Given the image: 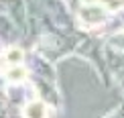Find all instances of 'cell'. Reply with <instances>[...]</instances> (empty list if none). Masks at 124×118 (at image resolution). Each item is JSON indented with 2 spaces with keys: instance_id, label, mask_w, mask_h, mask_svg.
Returning a JSON list of instances; mask_svg holds the SVG:
<instances>
[{
  "instance_id": "6da1fadb",
  "label": "cell",
  "mask_w": 124,
  "mask_h": 118,
  "mask_svg": "<svg viewBox=\"0 0 124 118\" xmlns=\"http://www.w3.org/2000/svg\"><path fill=\"white\" fill-rule=\"evenodd\" d=\"M108 14L102 6H84L79 10V20L87 27H98V24L106 23Z\"/></svg>"
},
{
  "instance_id": "7a4b0ae2",
  "label": "cell",
  "mask_w": 124,
  "mask_h": 118,
  "mask_svg": "<svg viewBox=\"0 0 124 118\" xmlns=\"http://www.w3.org/2000/svg\"><path fill=\"white\" fill-rule=\"evenodd\" d=\"M47 116H49V110L45 106V102H41V100L29 102L23 110V118H47Z\"/></svg>"
},
{
  "instance_id": "277c9868",
  "label": "cell",
  "mask_w": 124,
  "mask_h": 118,
  "mask_svg": "<svg viewBox=\"0 0 124 118\" xmlns=\"http://www.w3.org/2000/svg\"><path fill=\"white\" fill-rule=\"evenodd\" d=\"M4 57H6V61L14 67V65H18V63H20V59H23V51H20L18 47H10V49H6Z\"/></svg>"
},
{
  "instance_id": "3957f363",
  "label": "cell",
  "mask_w": 124,
  "mask_h": 118,
  "mask_svg": "<svg viewBox=\"0 0 124 118\" xmlns=\"http://www.w3.org/2000/svg\"><path fill=\"white\" fill-rule=\"evenodd\" d=\"M6 78H8V81H12V84H20V81L27 79V71L20 67V65H14L12 69H8Z\"/></svg>"
},
{
  "instance_id": "5b68a950",
  "label": "cell",
  "mask_w": 124,
  "mask_h": 118,
  "mask_svg": "<svg viewBox=\"0 0 124 118\" xmlns=\"http://www.w3.org/2000/svg\"><path fill=\"white\" fill-rule=\"evenodd\" d=\"M98 6H102L104 10L116 12V10H120L124 6V0H98Z\"/></svg>"
}]
</instances>
